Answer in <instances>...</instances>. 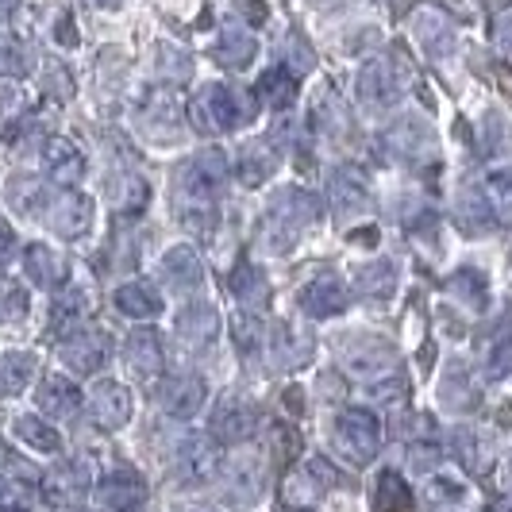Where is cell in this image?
Instances as JSON below:
<instances>
[{
    "instance_id": "5b68a950",
    "label": "cell",
    "mask_w": 512,
    "mask_h": 512,
    "mask_svg": "<svg viewBox=\"0 0 512 512\" xmlns=\"http://www.w3.org/2000/svg\"><path fill=\"white\" fill-rule=\"evenodd\" d=\"M35 401H39V409L47 412V416H74L77 405H81V393L66 378H47V382L39 385Z\"/></svg>"
},
{
    "instance_id": "9a60e30c",
    "label": "cell",
    "mask_w": 512,
    "mask_h": 512,
    "mask_svg": "<svg viewBox=\"0 0 512 512\" xmlns=\"http://www.w3.org/2000/svg\"><path fill=\"white\" fill-rule=\"evenodd\" d=\"M35 378V359L31 355H4L0 359V389H20Z\"/></svg>"
},
{
    "instance_id": "ba28073f",
    "label": "cell",
    "mask_w": 512,
    "mask_h": 512,
    "mask_svg": "<svg viewBox=\"0 0 512 512\" xmlns=\"http://www.w3.org/2000/svg\"><path fill=\"white\" fill-rule=\"evenodd\" d=\"M116 305L124 308L128 316H135V320H151V316H158V312H162V297L154 293L151 285L131 282V285H124V289L116 293Z\"/></svg>"
},
{
    "instance_id": "7a4b0ae2",
    "label": "cell",
    "mask_w": 512,
    "mask_h": 512,
    "mask_svg": "<svg viewBox=\"0 0 512 512\" xmlns=\"http://www.w3.org/2000/svg\"><path fill=\"white\" fill-rule=\"evenodd\" d=\"M174 466H178V474L201 482V478H212V474H216L220 451H216L208 439H181L178 447H174Z\"/></svg>"
},
{
    "instance_id": "2e32d148",
    "label": "cell",
    "mask_w": 512,
    "mask_h": 512,
    "mask_svg": "<svg viewBox=\"0 0 512 512\" xmlns=\"http://www.w3.org/2000/svg\"><path fill=\"white\" fill-rule=\"evenodd\" d=\"M247 54H251L247 43H228V47H220V58H228V66H243Z\"/></svg>"
},
{
    "instance_id": "52a82bcc",
    "label": "cell",
    "mask_w": 512,
    "mask_h": 512,
    "mask_svg": "<svg viewBox=\"0 0 512 512\" xmlns=\"http://www.w3.org/2000/svg\"><path fill=\"white\" fill-rule=\"evenodd\" d=\"M212 432H216L220 439H228V443H235V439H247L251 432H255V412L247 409V405H235V401H228V405H220V412H216Z\"/></svg>"
},
{
    "instance_id": "8fae6325",
    "label": "cell",
    "mask_w": 512,
    "mask_h": 512,
    "mask_svg": "<svg viewBox=\"0 0 512 512\" xmlns=\"http://www.w3.org/2000/svg\"><path fill=\"white\" fill-rule=\"evenodd\" d=\"M158 335L154 332H139L128 339V362L143 374H158L162 370V351H158Z\"/></svg>"
},
{
    "instance_id": "30bf717a",
    "label": "cell",
    "mask_w": 512,
    "mask_h": 512,
    "mask_svg": "<svg viewBox=\"0 0 512 512\" xmlns=\"http://www.w3.org/2000/svg\"><path fill=\"white\" fill-rule=\"evenodd\" d=\"M16 439L27 443L31 451H43V455L58 451V432H54L47 420H39V416H20L16 420Z\"/></svg>"
},
{
    "instance_id": "6da1fadb",
    "label": "cell",
    "mask_w": 512,
    "mask_h": 512,
    "mask_svg": "<svg viewBox=\"0 0 512 512\" xmlns=\"http://www.w3.org/2000/svg\"><path fill=\"white\" fill-rule=\"evenodd\" d=\"M97 497H101L104 509L124 512V509L143 505L147 486H143V478H139L135 470H108V474L101 478V486H97Z\"/></svg>"
},
{
    "instance_id": "e0dca14e",
    "label": "cell",
    "mask_w": 512,
    "mask_h": 512,
    "mask_svg": "<svg viewBox=\"0 0 512 512\" xmlns=\"http://www.w3.org/2000/svg\"><path fill=\"white\" fill-rule=\"evenodd\" d=\"M16 104H20V93L4 85V89H0V112H4V108H16Z\"/></svg>"
},
{
    "instance_id": "3957f363",
    "label": "cell",
    "mask_w": 512,
    "mask_h": 512,
    "mask_svg": "<svg viewBox=\"0 0 512 512\" xmlns=\"http://www.w3.org/2000/svg\"><path fill=\"white\" fill-rule=\"evenodd\" d=\"M162 405L170 416H193L205 405V382L201 378H174L162 385Z\"/></svg>"
},
{
    "instance_id": "277c9868",
    "label": "cell",
    "mask_w": 512,
    "mask_h": 512,
    "mask_svg": "<svg viewBox=\"0 0 512 512\" xmlns=\"http://www.w3.org/2000/svg\"><path fill=\"white\" fill-rule=\"evenodd\" d=\"M104 347H108L104 335H93V332L70 335L66 347H62V359L70 362L77 374H93V370L104 362Z\"/></svg>"
},
{
    "instance_id": "8992f818",
    "label": "cell",
    "mask_w": 512,
    "mask_h": 512,
    "mask_svg": "<svg viewBox=\"0 0 512 512\" xmlns=\"http://www.w3.org/2000/svg\"><path fill=\"white\" fill-rule=\"evenodd\" d=\"M93 409H97V420H104L108 428L124 424V420H128V409H131L128 389H124L120 382H101L97 385V393H93Z\"/></svg>"
},
{
    "instance_id": "9c48e42d",
    "label": "cell",
    "mask_w": 512,
    "mask_h": 512,
    "mask_svg": "<svg viewBox=\"0 0 512 512\" xmlns=\"http://www.w3.org/2000/svg\"><path fill=\"white\" fill-rule=\"evenodd\" d=\"M51 224L62 235H81V231L89 228V201L85 197H62L51 208Z\"/></svg>"
},
{
    "instance_id": "7c38bea8",
    "label": "cell",
    "mask_w": 512,
    "mask_h": 512,
    "mask_svg": "<svg viewBox=\"0 0 512 512\" xmlns=\"http://www.w3.org/2000/svg\"><path fill=\"white\" fill-rule=\"evenodd\" d=\"M162 278L170 285H197V278H201V270H197V258H193V251H185V247H178V251H170V255L162 258Z\"/></svg>"
},
{
    "instance_id": "4fadbf2b",
    "label": "cell",
    "mask_w": 512,
    "mask_h": 512,
    "mask_svg": "<svg viewBox=\"0 0 512 512\" xmlns=\"http://www.w3.org/2000/svg\"><path fill=\"white\" fill-rule=\"evenodd\" d=\"M47 162H51V174L58 181H77V178H81V154H77L70 143H51Z\"/></svg>"
},
{
    "instance_id": "ac0fdd59",
    "label": "cell",
    "mask_w": 512,
    "mask_h": 512,
    "mask_svg": "<svg viewBox=\"0 0 512 512\" xmlns=\"http://www.w3.org/2000/svg\"><path fill=\"white\" fill-rule=\"evenodd\" d=\"M104 4H120V0H104Z\"/></svg>"
},
{
    "instance_id": "5bb4252c",
    "label": "cell",
    "mask_w": 512,
    "mask_h": 512,
    "mask_svg": "<svg viewBox=\"0 0 512 512\" xmlns=\"http://www.w3.org/2000/svg\"><path fill=\"white\" fill-rule=\"evenodd\" d=\"M27 270H31V278L39 285H54L62 278V262H58V255L47 251V247H31V251H27Z\"/></svg>"
}]
</instances>
